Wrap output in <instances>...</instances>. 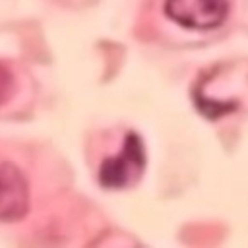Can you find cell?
Segmentation results:
<instances>
[{"mask_svg": "<svg viewBox=\"0 0 248 248\" xmlns=\"http://www.w3.org/2000/svg\"><path fill=\"white\" fill-rule=\"evenodd\" d=\"M229 12L227 0H165V14L186 29L219 27Z\"/></svg>", "mask_w": 248, "mask_h": 248, "instance_id": "2", "label": "cell"}, {"mask_svg": "<svg viewBox=\"0 0 248 248\" xmlns=\"http://www.w3.org/2000/svg\"><path fill=\"white\" fill-rule=\"evenodd\" d=\"M29 182L10 161H0V221L21 219L29 211Z\"/></svg>", "mask_w": 248, "mask_h": 248, "instance_id": "3", "label": "cell"}, {"mask_svg": "<svg viewBox=\"0 0 248 248\" xmlns=\"http://www.w3.org/2000/svg\"><path fill=\"white\" fill-rule=\"evenodd\" d=\"M145 169V149L141 138L134 132L126 134L118 153L107 157L99 167V182L105 188H128L136 184Z\"/></svg>", "mask_w": 248, "mask_h": 248, "instance_id": "1", "label": "cell"}]
</instances>
